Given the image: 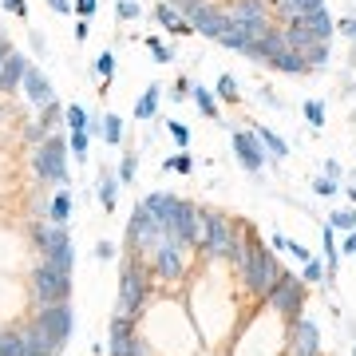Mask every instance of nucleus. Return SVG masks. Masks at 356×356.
<instances>
[{"mask_svg": "<svg viewBox=\"0 0 356 356\" xmlns=\"http://www.w3.org/2000/svg\"><path fill=\"white\" fill-rule=\"evenodd\" d=\"M163 166H166V170H175V175H186V170L194 166V159H191L186 151H182V154H175V159H166Z\"/></svg>", "mask_w": 356, "mask_h": 356, "instance_id": "nucleus-35", "label": "nucleus"}, {"mask_svg": "<svg viewBox=\"0 0 356 356\" xmlns=\"http://www.w3.org/2000/svg\"><path fill=\"white\" fill-rule=\"evenodd\" d=\"M285 44H289L293 51H301V56H305V51L313 48V44H321V40L313 36L305 24H289V28H285Z\"/></svg>", "mask_w": 356, "mask_h": 356, "instance_id": "nucleus-20", "label": "nucleus"}, {"mask_svg": "<svg viewBox=\"0 0 356 356\" xmlns=\"http://www.w3.org/2000/svg\"><path fill=\"white\" fill-rule=\"evenodd\" d=\"M4 8L13 16H28V8H24V0H4Z\"/></svg>", "mask_w": 356, "mask_h": 356, "instance_id": "nucleus-47", "label": "nucleus"}, {"mask_svg": "<svg viewBox=\"0 0 356 356\" xmlns=\"http://www.w3.org/2000/svg\"><path fill=\"white\" fill-rule=\"evenodd\" d=\"M285 356H321L317 321H309V317L289 321V344H285Z\"/></svg>", "mask_w": 356, "mask_h": 356, "instance_id": "nucleus-11", "label": "nucleus"}, {"mask_svg": "<svg viewBox=\"0 0 356 356\" xmlns=\"http://www.w3.org/2000/svg\"><path fill=\"white\" fill-rule=\"evenodd\" d=\"M341 254H356V229L344 238V245H341Z\"/></svg>", "mask_w": 356, "mask_h": 356, "instance_id": "nucleus-50", "label": "nucleus"}, {"mask_svg": "<svg viewBox=\"0 0 356 356\" xmlns=\"http://www.w3.org/2000/svg\"><path fill=\"white\" fill-rule=\"evenodd\" d=\"M48 222H56V226H67V222H72V194L67 191H60L48 202Z\"/></svg>", "mask_w": 356, "mask_h": 356, "instance_id": "nucleus-22", "label": "nucleus"}, {"mask_svg": "<svg viewBox=\"0 0 356 356\" xmlns=\"http://www.w3.org/2000/svg\"><path fill=\"white\" fill-rule=\"evenodd\" d=\"M143 206H147L154 222H159V226H163L166 234H170V226L178 222V210H182V198H178V194L154 191V194H147V198H143Z\"/></svg>", "mask_w": 356, "mask_h": 356, "instance_id": "nucleus-13", "label": "nucleus"}, {"mask_svg": "<svg viewBox=\"0 0 356 356\" xmlns=\"http://www.w3.org/2000/svg\"><path fill=\"white\" fill-rule=\"evenodd\" d=\"M28 60L20 56V51H13L8 60H4V67H0V91H16L20 83H24V76H28Z\"/></svg>", "mask_w": 356, "mask_h": 356, "instance_id": "nucleus-18", "label": "nucleus"}, {"mask_svg": "<svg viewBox=\"0 0 356 356\" xmlns=\"http://www.w3.org/2000/svg\"><path fill=\"white\" fill-rule=\"evenodd\" d=\"M218 95H222L226 103H234V99H238V83H234L229 76H222V79H218Z\"/></svg>", "mask_w": 356, "mask_h": 356, "instance_id": "nucleus-40", "label": "nucleus"}, {"mask_svg": "<svg viewBox=\"0 0 356 356\" xmlns=\"http://www.w3.org/2000/svg\"><path fill=\"white\" fill-rule=\"evenodd\" d=\"M72 154L88 159V131H72Z\"/></svg>", "mask_w": 356, "mask_h": 356, "instance_id": "nucleus-39", "label": "nucleus"}, {"mask_svg": "<svg viewBox=\"0 0 356 356\" xmlns=\"http://www.w3.org/2000/svg\"><path fill=\"white\" fill-rule=\"evenodd\" d=\"M229 16V24H269V8H266V0H238V4H229L226 8Z\"/></svg>", "mask_w": 356, "mask_h": 356, "instance_id": "nucleus-15", "label": "nucleus"}, {"mask_svg": "<svg viewBox=\"0 0 356 356\" xmlns=\"http://www.w3.org/2000/svg\"><path fill=\"white\" fill-rule=\"evenodd\" d=\"M325 60H329V44H325V40H321V44H313V48L305 51V64L309 67H321Z\"/></svg>", "mask_w": 356, "mask_h": 356, "instance_id": "nucleus-34", "label": "nucleus"}, {"mask_svg": "<svg viewBox=\"0 0 356 356\" xmlns=\"http://www.w3.org/2000/svg\"><path fill=\"white\" fill-rule=\"evenodd\" d=\"M305 119L313 123V127H325V107H321L317 99H309L305 103Z\"/></svg>", "mask_w": 356, "mask_h": 356, "instance_id": "nucleus-38", "label": "nucleus"}, {"mask_svg": "<svg viewBox=\"0 0 356 356\" xmlns=\"http://www.w3.org/2000/svg\"><path fill=\"white\" fill-rule=\"evenodd\" d=\"M301 24H305L317 40H325V44H329V36H332V16L325 13V8H321V13H309L305 20H301Z\"/></svg>", "mask_w": 356, "mask_h": 356, "instance_id": "nucleus-23", "label": "nucleus"}, {"mask_svg": "<svg viewBox=\"0 0 356 356\" xmlns=\"http://www.w3.org/2000/svg\"><path fill=\"white\" fill-rule=\"evenodd\" d=\"M273 67H277V72H285V76H305V72H309L305 56H301V51H293V48L281 51L277 60H273Z\"/></svg>", "mask_w": 356, "mask_h": 356, "instance_id": "nucleus-21", "label": "nucleus"}, {"mask_svg": "<svg viewBox=\"0 0 356 356\" xmlns=\"http://www.w3.org/2000/svg\"><path fill=\"white\" fill-rule=\"evenodd\" d=\"M135 166H139V159H135V151H127L123 163H119V182H131L135 178Z\"/></svg>", "mask_w": 356, "mask_h": 356, "instance_id": "nucleus-36", "label": "nucleus"}, {"mask_svg": "<svg viewBox=\"0 0 356 356\" xmlns=\"http://www.w3.org/2000/svg\"><path fill=\"white\" fill-rule=\"evenodd\" d=\"M191 95H194V103H198V111L206 115V119H218V99L210 95V91L202 88V83H194L191 88Z\"/></svg>", "mask_w": 356, "mask_h": 356, "instance_id": "nucleus-26", "label": "nucleus"}, {"mask_svg": "<svg viewBox=\"0 0 356 356\" xmlns=\"http://www.w3.org/2000/svg\"><path fill=\"white\" fill-rule=\"evenodd\" d=\"M229 147H234V154L242 159V166H245V170H261V166L269 163L266 147L257 143V135H254V131H234V139H229Z\"/></svg>", "mask_w": 356, "mask_h": 356, "instance_id": "nucleus-12", "label": "nucleus"}, {"mask_svg": "<svg viewBox=\"0 0 356 356\" xmlns=\"http://www.w3.org/2000/svg\"><path fill=\"white\" fill-rule=\"evenodd\" d=\"M13 44H8V40H0V67H4V60H8V56H13Z\"/></svg>", "mask_w": 356, "mask_h": 356, "instance_id": "nucleus-51", "label": "nucleus"}, {"mask_svg": "<svg viewBox=\"0 0 356 356\" xmlns=\"http://www.w3.org/2000/svg\"><path fill=\"white\" fill-rule=\"evenodd\" d=\"M348 198H353V202H356V182H353V191H348Z\"/></svg>", "mask_w": 356, "mask_h": 356, "instance_id": "nucleus-54", "label": "nucleus"}, {"mask_svg": "<svg viewBox=\"0 0 356 356\" xmlns=\"http://www.w3.org/2000/svg\"><path fill=\"white\" fill-rule=\"evenodd\" d=\"M154 20H159L163 28H178V24H182V16H178V8H170L166 0L159 4V8H154Z\"/></svg>", "mask_w": 356, "mask_h": 356, "instance_id": "nucleus-32", "label": "nucleus"}, {"mask_svg": "<svg viewBox=\"0 0 356 356\" xmlns=\"http://www.w3.org/2000/svg\"><path fill=\"white\" fill-rule=\"evenodd\" d=\"M111 67H115V56H111V51H103L99 60H95V72H99V76H103V83L111 79Z\"/></svg>", "mask_w": 356, "mask_h": 356, "instance_id": "nucleus-42", "label": "nucleus"}, {"mask_svg": "<svg viewBox=\"0 0 356 356\" xmlns=\"http://www.w3.org/2000/svg\"><path fill=\"white\" fill-rule=\"evenodd\" d=\"M166 131H170V139H175L178 147H186V143H191V131H186V123H178V119H170Z\"/></svg>", "mask_w": 356, "mask_h": 356, "instance_id": "nucleus-37", "label": "nucleus"}, {"mask_svg": "<svg viewBox=\"0 0 356 356\" xmlns=\"http://www.w3.org/2000/svg\"><path fill=\"white\" fill-rule=\"evenodd\" d=\"M353 356H356V348H353Z\"/></svg>", "mask_w": 356, "mask_h": 356, "instance_id": "nucleus-56", "label": "nucleus"}, {"mask_svg": "<svg viewBox=\"0 0 356 356\" xmlns=\"http://www.w3.org/2000/svg\"><path fill=\"white\" fill-rule=\"evenodd\" d=\"M163 242H166V229L159 226V222L151 218V210L139 202L135 210H131V222H127V245L135 250V254H147V257H151Z\"/></svg>", "mask_w": 356, "mask_h": 356, "instance_id": "nucleus-9", "label": "nucleus"}, {"mask_svg": "<svg viewBox=\"0 0 356 356\" xmlns=\"http://www.w3.org/2000/svg\"><path fill=\"white\" fill-rule=\"evenodd\" d=\"M182 13H186V24H191L194 32H202V36H210V40H222V32H226V24H229V16L222 13V8L202 4V0H186Z\"/></svg>", "mask_w": 356, "mask_h": 356, "instance_id": "nucleus-10", "label": "nucleus"}, {"mask_svg": "<svg viewBox=\"0 0 356 356\" xmlns=\"http://www.w3.org/2000/svg\"><path fill=\"white\" fill-rule=\"evenodd\" d=\"M218 44H222V48H234V51H245V48H250V36H245L238 24H226V32H222Z\"/></svg>", "mask_w": 356, "mask_h": 356, "instance_id": "nucleus-27", "label": "nucleus"}, {"mask_svg": "<svg viewBox=\"0 0 356 356\" xmlns=\"http://www.w3.org/2000/svg\"><path fill=\"white\" fill-rule=\"evenodd\" d=\"M119 16H123V20L139 16V4H135V0H119Z\"/></svg>", "mask_w": 356, "mask_h": 356, "instance_id": "nucleus-45", "label": "nucleus"}, {"mask_svg": "<svg viewBox=\"0 0 356 356\" xmlns=\"http://www.w3.org/2000/svg\"><path fill=\"white\" fill-rule=\"evenodd\" d=\"M48 4H51V8H56L60 16H67V13H72V4H67V0H48Z\"/></svg>", "mask_w": 356, "mask_h": 356, "instance_id": "nucleus-52", "label": "nucleus"}, {"mask_svg": "<svg viewBox=\"0 0 356 356\" xmlns=\"http://www.w3.org/2000/svg\"><path fill=\"white\" fill-rule=\"evenodd\" d=\"M115 194H119V175H99V202L103 210H115Z\"/></svg>", "mask_w": 356, "mask_h": 356, "instance_id": "nucleus-25", "label": "nucleus"}, {"mask_svg": "<svg viewBox=\"0 0 356 356\" xmlns=\"http://www.w3.org/2000/svg\"><path fill=\"white\" fill-rule=\"evenodd\" d=\"M76 13L79 16H91V13H95V0H76Z\"/></svg>", "mask_w": 356, "mask_h": 356, "instance_id": "nucleus-49", "label": "nucleus"}, {"mask_svg": "<svg viewBox=\"0 0 356 356\" xmlns=\"http://www.w3.org/2000/svg\"><path fill=\"white\" fill-rule=\"evenodd\" d=\"M313 191H317V198H332V194H337V182H332V178H325V175H321L317 182H313Z\"/></svg>", "mask_w": 356, "mask_h": 356, "instance_id": "nucleus-43", "label": "nucleus"}, {"mask_svg": "<svg viewBox=\"0 0 356 356\" xmlns=\"http://www.w3.org/2000/svg\"><path fill=\"white\" fill-rule=\"evenodd\" d=\"M24 91H28V99L36 103L40 111L48 107V103H56V95H51V83L44 72H36V67H28V76H24Z\"/></svg>", "mask_w": 356, "mask_h": 356, "instance_id": "nucleus-17", "label": "nucleus"}, {"mask_svg": "<svg viewBox=\"0 0 356 356\" xmlns=\"http://www.w3.org/2000/svg\"><path fill=\"white\" fill-rule=\"evenodd\" d=\"M341 32H344V36H356V16H353V20H344Z\"/></svg>", "mask_w": 356, "mask_h": 356, "instance_id": "nucleus-53", "label": "nucleus"}, {"mask_svg": "<svg viewBox=\"0 0 356 356\" xmlns=\"http://www.w3.org/2000/svg\"><path fill=\"white\" fill-rule=\"evenodd\" d=\"M285 48H289V44H285V28H269L266 36L254 40V44L245 48V56H250V60H261V64H273Z\"/></svg>", "mask_w": 356, "mask_h": 356, "instance_id": "nucleus-14", "label": "nucleus"}, {"mask_svg": "<svg viewBox=\"0 0 356 356\" xmlns=\"http://www.w3.org/2000/svg\"><path fill=\"white\" fill-rule=\"evenodd\" d=\"M325 277H329V269L321 266L317 257H309V261H305V269H301V281H305V285H321Z\"/></svg>", "mask_w": 356, "mask_h": 356, "instance_id": "nucleus-30", "label": "nucleus"}, {"mask_svg": "<svg viewBox=\"0 0 356 356\" xmlns=\"http://www.w3.org/2000/svg\"><path fill=\"white\" fill-rule=\"evenodd\" d=\"M154 107H159V83H151V88L143 91L139 107H135V119H151V115H154Z\"/></svg>", "mask_w": 356, "mask_h": 356, "instance_id": "nucleus-29", "label": "nucleus"}, {"mask_svg": "<svg viewBox=\"0 0 356 356\" xmlns=\"http://www.w3.org/2000/svg\"><path fill=\"white\" fill-rule=\"evenodd\" d=\"M111 356H151V348L139 332H119L111 337Z\"/></svg>", "mask_w": 356, "mask_h": 356, "instance_id": "nucleus-19", "label": "nucleus"}, {"mask_svg": "<svg viewBox=\"0 0 356 356\" xmlns=\"http://www.w3.org/2000/svg\"><path fill=\"white\" fill-rule=\"evenodd\" d=\"M95 257H99V261H111V257H115V245H111V242H99V245H95Z\"/></svg>", "mask_w": 356, "mask_h": 356, "instance_id": "nucleus-46", "label": "nucleus"}, {"mask_svg": "<svg viewBox=\"0 0 356 356\" xmlns=\"http://www.w3.org/2000/svg\"><path fill=\"white\" fill-rule=\"evenodd\" d=\"M32 325H36V329L48 337L51 348L60 353V348L72 341V332H76V309H72V301H64V305H48V309H36Z\"/></svg>", "mask_w": 356, "mask_h": 356, "instance_id": "nucleus-7", "label": "nucleus"}, {"mask_svg": "<svg viewBox=\"0 0 356 356\" xmlns=\"http://www.w3.org/2000/svg\"><path fill=\"white\" fill-rule=\"evenodd\" d=\"M99 131H103V139H107V143H123V119H119L115 111H107V115H103Z\"/></svg>", "mask_w": 356, "mask_h": 356, "instance_id": "nucleus-28", "label": "nucleus"}, {"mask_svg": "<svg viewBox=\"0 0 356 356\" xmlns=\"http://www.w3.org/2000/svg\"><path fill=\"white\" fill-rule=\"evenodd\" d=\"M67 147H64V135H56L51 131L48 139L36 147V154H32V175L40 178V182H60L64 186L67 182Z\"/></svg>", "mask_w": 356, "mask_h": 356, "instance_id": "nucleus-5", "label": "nucleus"}, {"mask_svg": "<svg viewBox=\"0 0 356 356\" xmlns=\"http://www.w3.org/2000/svg\"><path fill=\"white\" fill-rule=\"evenodd\" d=\"M64 119H67V127H72V131H88V111H83L79 103H72V107H67Z\"/></svg>", "mask_w": 356, "mask_h": 356, "instance_id": "nucleus-33", "label": "nucleus"}, {"mask_svg": "<svg viewBox=\"0 0 356 356\" xmlns=\"http://www.w3.org/2000/svg\"><path fill=\"white\" fill-rule=\"evenodd\" d=\"M151 297H154L151 266H147V261H127V266L119 269V305H115V313H131V317H139Z\"/></svg>", "mask_w": 356, "mask_h": 356, "instance_id": "nucleus-3", "label": "nucleus"}, {"mask_svg": "<svg viewBox=\"0 0 356 356\" xmlns=\"http://www.w3.org/2000/svg\"><path fill=\"white\" fill-rule=\"evenodd\" d=\"M305 301H309L305 281L293 277V273H281V281L273 285V293L266 297V305L273 309L285 325H289V321H297V317H305Z\"/></svg>", "mask_w": 356, "mask_h": 356, "instance_id": "nucleus-6", "label": "nucleus"}, {"mask_svg": "<svg viewBox=\"0 0 356 356\" xmlns=\"http://www.w3.org/2000/svg\"><path fill=\"white\" fill-rule=\"evenodd\" d=\"M273 13L289 28V24H301L309 13H321V0H273Z\"/></svg>", "mask_w": 356, "mask_h": 356, "instance_id": "nucleus-16", "label": "nucleus"}, {"mask_svg": "<svg viewBox=\"0 0 356 356\" xmlns=\"http://www.w3.org/2000/svg\"><path fill=\"white\" fill-rule=\"evenodd\" d=\"M254 135H257V143L266 147V154H269V159H285V154H289V147H285V143H281V139H277V135H273L269 127L254 131Z\"/></svg>", "mask_w": 356, "mask_h": 356, "instance_id": "nucleus-24", "label": "nucleus"}, {"mask_svg": "<svg viewBox=\"0 0 356 356\" xmlns=\"http://www.w3.org/2000/svg\"><path fill=\"white\" fill-rule=\"evenodd\" d=\"M28 297H32V305L36 309H48V305H64V301H72V273H60V269L51 266H32V273H28Z\"/></svg>", "mask_w": 356, "mask_h": 356, "instance_id": "nucleus-4", "label": "nucleus"}, {"mask_svg": "<svg viewBox=\"0 0 356 356\" xmlns=\"http://www.w3.org/2000/svg\"><path fill=\"white\" fill-rule=\"evenodd\" d=\"M147 48H151V56L159 60V64H170V60H175V51H170V48H163L159 40H147Z\"/></svg>", "mask_w": 356, "mask_h": 356, "instance_id": "nucleus-41", "label": "nucleus"}, {"mask_svg": "<svg viewBox=\"0 0 356 356\" xmlns=\"http://www.w3.org/2000/svg\"><path fill=\"white\" fill-rule=\"evenodd\" d=\"M329 226L332 229H356V206H353V210H332Z\"/></svg>", "mask_w": 356, "mask_h": 356, "instance_id": "nucleus-31", "label": "nucleus"}, {"mask_svg": "<svg viewBox=\"0 0 356 356\" xmlns=\"http://www.w3.org/2000/svg\"><path fill=\"white\" fill-rule=\"evenodd\" d=\"M147 266H151L154 281H163V285H178V281L186 277V269H191V261H186V245H178L175 238L166 234V242L147 257Z\"/></svg>", "mask_w": 356, "mask_h": 356, "instance_id": "nucleus-8", "label": "nucleus"}, {"mask_svg": "<svg viewBox=\"0 0 356 356\" xmlns=\"http://www.w3.org/2000/svg\"><path fill=\"white\" fill-rule=\"evenodd\" d=\"M250 234V254H245V266H242V285H245V293L254 297V301H266L269 293H273V285L281 281V261L273 257V250L269 245H261V238H257L254 229H245Z\"/></svg>", "mask_w": 356, "mask_h": 356, "instance_id": "nucleus-2", "label": "nucleus"}, {"mask_svg": "<svg viewBox=\"0 0 356 356\" xmlns=\"http://www.w3.org/2000/svg\"><path fill=\"white\" fill-rule=\"evenodd\" d=\"M325 178H332V182L341 178V163H337V159H329V163H325Z\"/></svg>", "mask_w": 356, "mask_h": 356, "instance_id": "nucleus-48", "label": "nucleus"}, {"mask_svg": "<svg viewBox=\"0 0 356 356\" xmlns=\"http://www.w3.org/2000/svg\"><path fill=\"white\" fill-rule=\"evenodd\" d=\"M289 254L297 257V261H301V266H305L309 257H313V254H309V245H301V242H293V238H289Z\"/></svg>", "mask_w": 356, "mask_h": 356, "instance_id": "nucleus-44", "label": "nucleus"}, {"mask_svg": "<svg viewBox=\"0 0 356 356\" xmlns=\"http://www.w3.org/2000/svg\"><path fill=\"white\" fill-rule=\"evenodd\" d=\"M206 245L202 254L210 257V261H229V266L242 273L245 266V254H250V234H245V226H238L229 214H222V210H206Z\"/></svg>", "mask_w": 356, "mask_h": 356, "instance_id": "nucleus-1", "label": "nucleus"}, {"mask_svg": "<svg viewBox=\"0 0 356 356\" xmlns=\"http://www.w3.org/2000/svg\"><path fill=\"white\" fill-rule=\"evenodd\" d=\"M166 4H186V0H166Z\"/></svg>", "mask_w": 356, "mask_h": 356, "instance_id": "nucleus-55", "label": "nucleus"}]
</instances>
